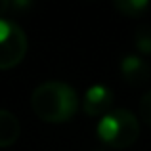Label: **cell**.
<instances>
[{
  "label": "cell",
  "mask_w": 151,
  "mask_h": 151,
  "mask_svg": "<svg viewBox=\"0 0 151 151\" xmlns=\"http://www.w3.org/2000/svg\"><path fill=\"white\" fill-rule=\"evenodd\" d=\"M121 75L128 84L140 86L149 81V65L140 58V55H124L121 59Z\"/></svg>",
  "instance_id": "obj_5"
},
{
  "label": "cell",
  "mask_w": 151,
  "mask_h": 151,
  "mask_svg": "<svg viewBox=\"0 0 151 151\" xmlns=\"http://www.w3.org/2000/svg\"><path fill=\"white\" fill-rule=\"evenodd\" d=\"M115 8H117L121 14L128 15V17H140L149 8V2L147 0H117V2H115Z\"/></svg>",
  "instance_id": "obj_7"
},
{
  "label": "cell",
  "mask_w": 151,
  "mask_h": 151,
  "mask_svg": "<svg viewBox=\"0 0 151 151\" xmlns=\"http://www.w3.org/2000/svg\"><path fill=\"white\" fill-rule=\"evenodd\" d=\"M134 44L142 54H151V25H140L134 33Z\"/></svg>",
  "instance_id": "obj_8"
},
{
  "label": "cell",
  "mask_w": 151,
  "mask_h": 151,
  "mask_svg": "<svg viewBox=\"0 0 151 151\" xmlns=\"http://www.w3.org/2000/svg\"><path fill=\"white\" fill-rule=\"evenodd\" d=\"M27 54V35L15 21L0 19V69L19 65Z\"/></svg>",
  "instance_id": "obj_3"
},
{
  "label": "cell",
  "mask_w": 151,
  "mask_h": 151,
  "mask_svg": "<svg viewBox=\"0 0 151 151\" xmlns=\"http://www.w3.org/2000/svg\"><path fill=\"white\" fill-rule=\"evenodd\" d=\"M19 138V121L14 113L0 109V147L15 144Z\"/></svg>",
  "instance_id": "obj_6"
},
{
  "label": "cell",
  "mask_w": 151,
  "mask_h": 151,
  "mask_svg": "<svg viewBox=\"0 0 151 151\" xmlns=\"http://www.w3.org/2000/svg\"><path fill=\"white\" fill-rule=\"evenodd\" d=\"M98 138L105 145L113 149L130 147L140 136V122L138 117L128 109H113L101 117L96 128Z\"/></svg>",
  "instance_id": "obj_2"
},
{
  "label": "cell",
  "mask_w": 151,
  "mask_h": 151,
  "mask_svg": "<svg viewBox=\"0 0 151 151\" xmlns=\"http://www.w3.org/2000/svg\"><path fill=\"white\" fill-rule=\"evenodd\" d=\"M10 10H12V4L8 2V0H0V19H2V15L8 14Z\"/></svg>",
  "instance_id": "obj_10"
},
{
  "label": "cell",
  "mask_w": 151,
  "mask_h": 151,
  "mask_svg": "<svg viewBox=\"0 0 151 151\" xmlns=\"http://www.w3.org/2000/svg\"><path fill=\"white\" fill-rule=\"evenodd\" d=\"M113 105V92L103 84H94L86 90L84 98H82V111L88 117H105Z\"/></svg>",
  "instance_id": "obj_4"
},
{
  "label": "cell",
  "mask_w": 151,
  "mask_h": 151,
  "mask_svg": "<svg viewBox=\"0 0 151 151\" xmlns=\"http://www.w3.org/2000/svg\"><path fill=\"white\" fill-rule=\"evenodd\" d=\"M33 113L44 122H65L77 113L78 98L73 86L50 81L37 86L31 96Z\"/></svg>",
  "instance_id": "obj_1"
},
{
  "label": "cell",
  "mask_w": 151,
  "mask_h": 151,
  "mask_svg": "<svg viewBox=\"0 0 151 151\" xmlns=\"http://www.w3.org/2000/svg\"><path fill=\"white\" fill-rule=\"evenodd\" d=\"M140 117L147 126H151V90L140 98Z\"/></svg>",
  "instance_id": "obj_9"
}]
</instances>
